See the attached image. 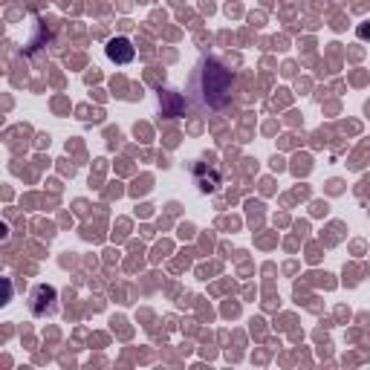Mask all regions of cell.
Returning <instances> with one entry per match:
<instances>
[{"mask_svg":"<svg viewBox=\"0 0 370 370\" xmlns=\"http://www.w3.org/2000/svg\"><path fill=\"white\" fill-rule=\"evenodd\" d=\"M231 90H235V76H231L220 61L214 58H205L197 67V76H194V93L203 107H223L231 99Z\"/></svg>","mask_w":370,"mask_h":370,"instance_id":"6da1fadb","label":"cell"},{"mask_svg":"<svg viewBox=\"0 0 370 370\" xmlns=\"http://www.w3.org/2000/svg\"><path fill=\"white\" fill-rule=\"evenodd\" d=\"M133 56L136 52H133L128 38H113L111 44H107V58L116 61V64H128V61H133Z\"/></svg>","mask_w":370,"mask_h":370,"instance_id":"7a4b0ae2","label":"cell"}]
</instances>
